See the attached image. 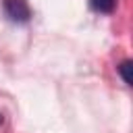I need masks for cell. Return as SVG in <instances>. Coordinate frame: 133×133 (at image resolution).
Here are the masks:
<instances>
[{
    "instance_id": "obj_1",
    "label": "cell",
    "mask_w": 133,
    "mask_h": 133,
    "mask_svg": "<svg viewBox=\"0 0 133 133\" xmlns=\"http://www.w3.org/2000/svg\"><path fill=\"white\" fill-rule=\"evenodd\" d=\"M2 8L12 23H29L31 19V8L27 0H2Z\"/></svg>"
},
{
    "instance_id": "obj_2",
    "label": "cell",
    "mask_w": 133,
    "mask_h": 133,
    "mask_svg": "<svg viewBox=\"0 0 133 133\" xmlns=\"http://www.w3.org/2000/svg\"><path fill=\"white\" fill-rule=\"evenodd\" d=\"M89 4L96 12H102V15H110L116 8V0H89Z\"/></svg>"
},
{
    "instance_id": "obj_3",
    "label": "cell",
    "mask_w": 133,
    "mask_h": 133,
    "mask_svg": "<svg viewBox=\"0 0 133 133\" xmlns=\"http://www.w3.org/2000/svg\"><path fill=\"white\" fill-rule=\"evenodd\" d=\"M116 71H118L123 83H125V85H131V60H123V62L116 66Z\"/></svg>"
},
{
    "instance_id": "obj_4",
    "label": "cell",
    "mask_w": 133,
    "mask_h": 133,
    "mask_svg": "<svg viewBox=\"0 0 133 133\" xmlns=\"http://www.w3.org/2000/svg\"><path fill=\"white\" fill-rule=\"evenodd\" d=\"M2 123H4V116H2V114H0V125H2Z\"/></svg>"
}]
</instances>
